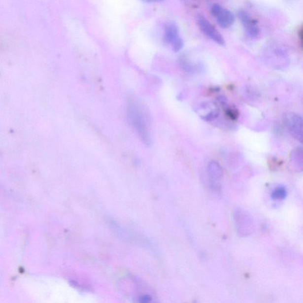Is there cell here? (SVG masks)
<instances>
[{"mask_svg":"<svg viewBox=\"0 0 303 303\" xmlns=\"http://www.w3.org/2000/svg\"><path fill=\"white\" fill-rule=\"evenodd\" d=\"M166 39L172 46L173 51L178 52L183 48V40L179 36V29L174 23L167 26L166 31Z\"/></svg>","mask_w":303,"mask_h":303,"instance_id":"5","label":"cell"},{"mask_svg":"<svg viewBox=\"0 0 303 303\" xmlns=\"http://www.w3.org/2000/svg\"><path fill=\"white\" fill-rule=\"evenodd\" d=\"M128 117L129 123L136 132L143 143L147 146L151 145L152 138L148 120L141 108L133 101L129 102Z\"/></svg>","mask_w":303,"mask_h":303,"instance_id":"1","label":"cell"},{"mask_svg":"<svg viewBox=\"0 0 303 303\" xmlns=\"http://www.w3.org/2000/svg\"><path fill=\"white\" fill-rule=\"evenodd\" d=\"M211 13L222 28H228L234 24L235 17L233 13L219 4H213L211 7Z\"/></svg>","mask_w":303,"mask_h":303,"instance_id":"2","label":"cell"},{"mask_svg":"<svg viewBox=\"0 0 303 303\" xmlns=\"http://www.w3.org/2000/svg\"><path fill=\"white\" fill-rule=\"evenodd\" d=\"M238 17L249 36L256 38L260 34V29L256 20L245 10L238 11Z\"/></svg>","mask_w":303,"mask_h":303,"instance_id":"6","label":"cell"},{"mask_svg":"<svg viewBox=\"0 0 303 303\" xmlns=\"http://www.w3.org/2000/svg\"><path fill=\"white\" fill-rule=\"evenodd\" d=\"M226 113L229 118L232 120H236L237 118V111L232 108H228Z\"/></svg>","mask_w":303,"mask_h":303,"instance_id":"9","label":"cell"},{"mask_svg":"<svg viewBox=\"0 0 303 303\" xmlns=\"http://www.w3.org/2000/svg\"><path fill=\"white\" fill-rule=\"evenodd\" d=\"M199 27L202 33L210 39L214 41L220 45H224L225 42L221 34L216 30V29L204 18V17L199 16L198 19Z\"/></svg>","mask_w":303,"mask_h":303,"instance_id":"3","label":"cell"},{"mask_svg":"<svg viewBox=\"0 0 303 303\" xmlns=\"http://www.w3.org/2000/svg\"><path fill=\"white\" fill-rule=\"evenodd\" d=\"M288 129L292 136L297 140H303V119L299 114L290 113L286 117Z\"/></svg>","mask_w":303,"mask_h":303,"instance_id":"4","label":"cell"},{"mask_svg":"<svg viewBox=\"0 0 303 303\" xmlns=\"http://www.w3.org/2000/svg\"><path fill=\"white\" fill-rule=\"evenodd\" d=\"M208 172L211 178L217 180L221 178L222 169L219 163L215 161L211 162L208 166Z\"/></svg>","mask_w":303,"mask_h":303,"instance_id":"7","label":"cell"},{"mask_svg":"<svg viewBox=\"0 0 303 303\" xmlns=\"http://www.w3.org/2000/svg\"><path fill=\"white\" fill-rule=\"evenodd\" d=\"M287 192L284 187H279L272 191L271 198L273 200H282L286 198Z\"/></svg>","mask_w":303,"mask_h":303,"instance_id":"8","label":"cell"},{"mask_svg":"<svg viewBox=\"0 0 303 303\" xmlns=\"http://www.w3.org/2000/svg\"><path fill=\"white\" fill-rule=\"evenodd\" d=\"M137 303H152V298L148 295H143L138 299Z\"/></svg>","mask_w":303,"mask_h":303,"instance_id":"10","label":"cell"}]
</instances>
